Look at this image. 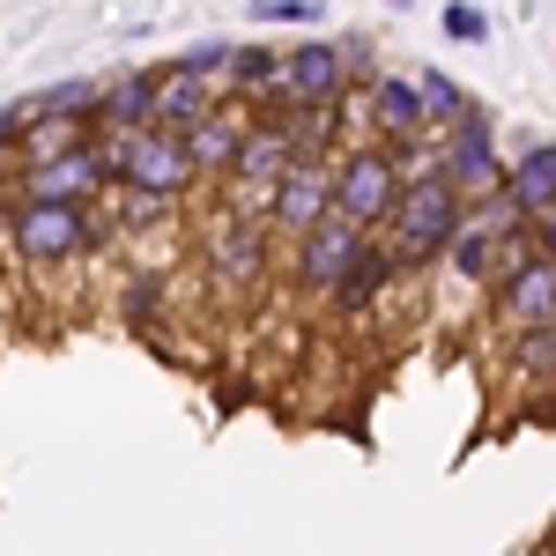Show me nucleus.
I'll return each instance as SVG.
<instances>
[{
    "label": "nucleus",
    "instance_id": "nucleus-17",
    "mask_svg": "<svg viewBox=\"0 0 556 556\" xmlns=\"http://www.w3.org/2000/svg\"><path fill=\"white\" fill-rule=\"evenodd\" d=\"M393 282H401V267H393V253H386V238H371V245H364V260H356L342 282H334V312H342V319H356V312H371Z\"/></svg>",
    "mask_w": 556,
    "mask_h": 556
},
{
    "label": "nucleus",
    "instance_id": "nucleus-25",
    "mask_svg": "<svg viewBox=\"0 0 556 556\" xmlns=\"http://www.w3.org/2000/svg\"><path fill=\"white\" fill-rule=\"evenodd\" d=\"M534 245H542V253H556V208L542 215V223H534Z\"/></svg>",
    "mask_w": 556,
    "mask_h": 556
},
{
    "label": "nucleus",
    "instance_id": "nucleus-22",
    "mask_svg": "<svg viewBox=\"0 0 556 556\" xmlns=\"http://www.w3.org/2000/svg\"><path fill=\"white\" fill-rule=\"evenodd\" d=\"M438 30L453 45H490V15L475 8V0H445V15H438Z\"/></svg>",
    "mask_w": 556,
    "mask_h": 556
},
{
    "label": "nucleus",
    "instance_id": "nucleus-1",
    "mask_svg": "<svg viewBox=\"0 0 556 556\" xmlns=\"http://www.w3.org/2000/svg\"><path fill=\"white\" fill-rule=\"evenodd\" d=\"M468 193L453 186V178H408V193H401V208H393V223H386V253H393V267L401 275H430L438 260H445V245L460 238V223H468Z\"/></svg>",
    "mask_w": 556,
    "mask_h": 556
},
{
    "label": "nucleus",
    "instance_id": "nucleus-12",
    "mask_svg": "<svg viewBox=\"0 0 556 556\" xmlns=\"http://www.w3.org/2000/svg\"><path fill=\"white\" fill-rule=\"evenodd\" d=\"M253 127H260V112H253V104H245V97H223L208 119L186 134V149H193L201 178H230V172H238V156H245Z\"/></svg>",
    "mask_w": 556,
    "mask_h": 556
},
{
    "label": "nucleus",
    "instance_id": "nucleus-20",
    "mask_svg": "<svg viewBox=\"0 0 556 556\" xmlns=\"http://www.w3.org/2000/svg\"><path fill=\"white\" fill-rule=\"evenodd\" d=\"M513 379H556V319L513 334Z\"/></svg>",
    "mask_w": 556,
    "mask_h": 556
},
{
    "label": "nucleus",
    "instance_id": "nucleus-14",
    "mask_svg": "<svg viewBox=\"0 0 556 556\" xmlns=\"http://www.w3.org/2000/svg\"><path fill=\"white\" fill-rule=\"evenodd\" d=\"M364 112H371V127H379L386 141H416V134H430L424 97H416V75H371Z\"/></svg>",
    "mask_w": 556,
    "mask_h": 556
},
{
    "label": "nucleus",
    "instance_id": "nucleus-3",
    "mask_svg": "<svg viewBox=\"0 0 556 556\" xmlns=\"http://www.w3.org/2000/svg\"><path fill=\"white\" fill-rule=\"evenodd\" d=\"M8 238H15V260L23 267H75L104 245V223L97 208H67V201H8Z\"/></svg>",
    "mask_w": 556,
    "mask_h": 556
},
{
    "label": "nucleus",
    "instance_id": "nucleus-13",
    "mask_svg": "<svg viewBox=\"0 0 556 556\" xmlns=\"http://www.w3.org/2000/svg\"><path fill=\"white\" fill-rule=\"evenodd\" d=\"M505 230L490 223L482 208H468V223H460V238L445 245V275L453 282H468V290H497V267H505Z\"/></svg>",
    "mask_w": 556,
    "mask_h": 556
},
{
    "label": "nucleus",
    "instance_id": "nucleus-21",
    "mask_svg": "<svg viewBox=\"0 0 556 556\" xmlns=\"http://www.w3.org/2000/svg\"><path fill=\"white\" fill-rule=\"evenodd\" d=\"M230 60H238V45H223V38H201V45H186L172 67L178 75H193V83H215V75H230Z\"/></svg>",
    "mask_w": 556,
    "mask_h": 556
},
{
    "label": "nucleus",
    "instance_id": "nucleus-5",
    "mask_svg": "<svg viewBox=\"0 0 556 556\" xmlns=\"http://www.w3.org/2000/svg\"><path fill=\"white\" fill-rule=\"evenodd\" d=\"M104 186H119V178H112V164H104L97 134H89L83 149H67V156L15 164V201H67V208H97V193H104Z\"/></svg>",
    "mask_w": 556,
    "mask_h": 556
},
{
    "label": "nucleus",
    "instance_id": "nucleus-9",
    "mask_svg": "<svg viewBox=\"0 0 556 556\" xmlns=\"http://www.w3.org/2000/svg\"><path fill=\"white\" fill-rule=\"evenodd\" d=\"M438 149H445V178L468 193V201H490L497 186H505V156H497V119H490V104L475 112V119H460L453 134H438Z\"/></svg>",
    "mask_w": 556,
    "mask_h": 556
},
{
    "label": "nucleus",
    "instance_id": "nucleus-15",
    "mask_svg": "<svg viewBox=\"0 0 556 556\" xmlns=\"http://www.w3.org/2000/svg\"><path fill=\"white\" fill-rule=\"evenodd\" d=\"M505 193H513V208L527 215V223H542V215L556 208V141H534L527 156H513Z\"/></svg>",
    "mask_w": 556,
    "mask_h": 556
},
{
    "label": "nucleus",
    "instance_id": "nucleus-2",
    "mask_svg": "<svg viewBox=\"0 0 556 556\" xmlns=\"http://www.w3.org/2000/svg\"><path fill=\"white\" fill-rule=\"evenodd\" d=\"M97 149L119 178V193H156V201H193L201 193V164L186 149V134L172 127H141V134H112L97 127Z\"/></svg>",
    "mask_w": 556,
    "mask_h": 556
},
{
    "label": "nucleus",
    "instance_id": "nucleus-19",
    "mask_svg": "<svg viewBox=\"0 0 556 556\" xmlns=\"http://www.w3.org/2000/svg\"><path fill=\"white\" fill-rule=\"evenodd\" d=\"M416 97H424L430 134H453L460 119H475V112H482V104L468 97V83H453L445 67H424V75H416Z\"/></svg>",
    "mask_w": 556,
    "mask_h": 556
},
{
    "label": "nucleus",
    "instance_id": "nucleus-23",
    "mask_svg": "<svg viewBox=\"0 0 556 556\" xmlns=\"http://www.w3.org/2000/svg\"><path fill=\"white\" fill-rule=\"evenodd\" d=\"M245 23H327V0H253Z\"/></svg>",
    "mask_w": 556,
    "mask_h": 556
},
{
    "label": "nucleus",
    "instance_id": "nucleus-24",
    "mask_svg": "<svg viewBox=\"0 0 556 556\" xmlns=\"http://www.w3.org/2000/svg\"><path fill=\"white\" fill-rule=\"evenodd\" d=\"M342 60H349V75H356V83L371 89V75H379V52H371V38H364V30H342Z\"/></svg>",
    "mask_w": 556,
    "mask_h": 556
},
{
    "label": "nucleus",
    "instance_id": "nucleus-16",
    "mask_svg": "<svg viewBox=\"0 0 556 556\" xmlns=\"http://www.w3.org/2000/svg\"><path fill=\"white\" fill-rule=\"evenodd\" d=\"M230 89L223 83H193V75H178V67H164V89H156V127L172 134H193L201 119H208L215 104H223Z\"/></svg>",
    "mask_w": 556,
    "mask_h": 556
},
{
    "label": "nucleus",
    "instance_id": "nucleus-4",
    "mask_svg": "<svg viewBox=\"0 0 556 556\" xmlns=\"http://www.w3.org/2000/svg\"><path fill=\"white\" fill-rule=\"evenodd\" d=\"M401 193H408V178H401V164H393L386 141H356V149L334 156V215H342V223H356V230L379 238L386 223H393V208H401Z\"/></svg>",
    "mask_w": 556,
    "mask_h": 556
},
{
    "label": "nucleus",
    "instance_id": "nucleus-11",
    "mask_svg": "<svg viewBox=\"0 0 556 556\" xmlns=\"http://www.w3.org/2000/svg\"><path fill=\"white\" fill-rule=\"evenodd\" d=\"M364 245H371V230H356V223H319L312 238L298 245V260H290V275H298L304 290H319V298H334V282H342L349 267L364 260Z\"/></svg>",
    "mask_w": 556,
    "mask_h": 556
},
{
    "label": "nucleus",
    "instance_id": "nucleus-26",
    "mask_svg": "<svg viewBox=\"0 0 556 556\" xmlns=\"http://www.w3.org/2000/svg\"><path fill=\"white\" fill-rule=\"evenodd\" d=\"M386 8H408V0H386Z\"/></svg>",
    "mask_w": 556,
    "mask_h": 556
},
{
    "label": "nucleus",
    "instance_id": "nucleus-10",
    "mask_svg": "<svg viewBox=\"0 0 556 556\" xmlns=\"http://www.w3.org/2000/svg\"><path fill=\"white\" fill-rule=\"evenodd\" d=\"M490 298H497V327L505 334H527V327L556 319V253H527L519 267H505Z\"/></svg>",
    "mask_w": 556,
    "mask_h": 556
},
{
    "label": "nucleus",
    "instance_id": "nucleus-6",
    "mask_svg": "<svg viewBox=\"0 0 556 556\" xmlns=\"http://www.w3.org/2000/svg\"><path fill=\"white\" fill-rule=\"evenodd\" d=\"M267 223H253V215H238V208H223L208 223V282H215V298L223 304H238L245 290L260 282V267H267Z\"/></svg>",
    "mask_w": 556,
    "mask_h": 556
},
{
    "label": "nucleus",
    "instance_id": "nucleus-8",
    "mask_svg": "<svg viewBox=\"0 0 556 556\" xmlns=\"http://www.w3.org/2000/svg\"><path fill=\"white\" fill-rule=\"evenodd\" d=\"M319 223H334V156H298V172L275 186V208H267V230L304 245Z\"/></svg>",
    "mask_w": 556,
    "mask_h": 556
},
{
    "label": "nucleus",
    "instance_id": "nucleus-18",
    "mask_svg": "<svg viewBox=\"0 0 556 556\" xmlns=\"http://www.w3.org/2000/svg\"><path fill=\"white\" fill-rule=\"evenodd\" d=\"M156 89H164V75H119V83H104V127L112 134L156 127Z\"/></svg>",
    "mask_w": 556,
    "mask_h": 556
},
{
    "label": "nucleus",
    "instance_id": "nucleus-7",
    "mask_svg": "<svg viewBox=\"0 0 556 556\" xmlns=\"http://www.w3.org/2000/svg\"><path fill=\"white\" fill-rule=\"evenodd\" d=\"M356 75H349L342 45L334 38H298L282 45V97L275 104H349L356 97Z\"/></svg>",
    "mask_w": 556,
    "mask_h": 556
}]
</instances>
